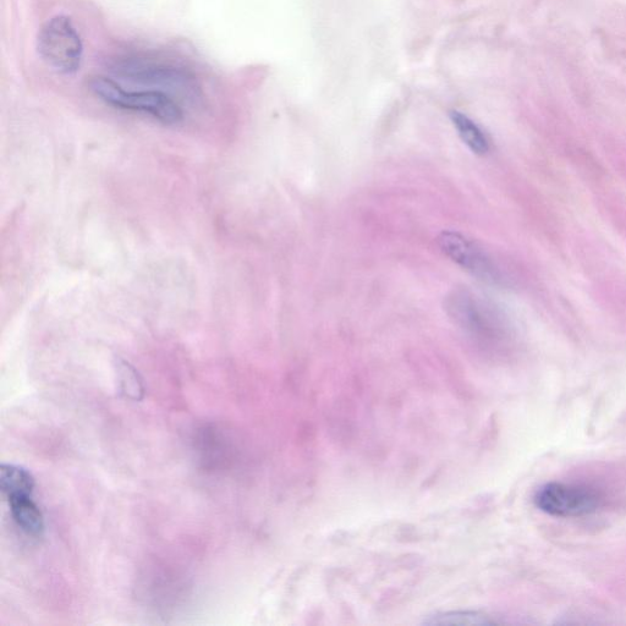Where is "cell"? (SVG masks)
Listing matches in <instances>:
<instances>
[{"mask_svg": "<svg viewBox=\"0 0 626 626\" xmlns=\"http://www.w3.org/2000/svg\"><path fill=\"white\" fill-rule=\"evenodd\" d=\"M90 89L108 106L151 115L163 124L175 125L184 119L183 109L169 93L158 90L129 91L104 76L90 81Z\"/></svg>", "mask_w": 626, "mask_h": 626, "instance_id": "obj_1", "label": "cell"}, {"mask_svg": "<svg viewBox=\"0 0 626 626\" xmlns=\"http://www.w3.org/2000/svg\"><path fill=\"white\" fill-rule=\"evenodd\" d=\"M37 51L49 68L60 74H75L81 68L84 45L68 16L58 15L41 27Z\"/></svg>", "mask_w": 626, "mask_h": 626, "instance_id": "obj_2", "label": "cell"}, {"mask_svg": "<svg viewBox=\"0 0 626 626\" xmlns=\"http://www.w3.org/2000/svg\"><path fill=\"white\" fill-rule=\"evenodd\" d=\"M114 74L133 84L158 87L159 91L177 93L189 100L199 97L200 87L188 71L150 59L128 58L114 68Z\"/></svg>", "mask_w": 626, "mask_h": 626, "instance_id": "obj_3", "label": "cell"}, {"mask_svg": "<svg viewBox=\"0 0 626 626\" xmlns=\"http://www.w3.org/2000/svg\"><path fill=\"white\" fill-rule=\"evenodd\" d=\"M534 502L541 512L548 515L557 518H581L600 509L602 496L589 486L549 482L538 488Z\"/></svg>", "mask_w": 626, "mask_h": 626, "instance_id": "obj_4", "label": "cell"}, {"mask_svg": "<svg viewBox=\"0 0 626 626\" xmlns=\"http://www.w3.org/2000/svg\"><path fill=\"white\" fill-rule=\"evenodd\" d=\"M437 243L444 255L483 282L491 284L501 282V272L496 263L468 236L448 230L438 236Z\"/></svg>", "mask_w": 626, "mask_h": 626, "instance_id": "obj_5", "label": "cell"}, {"mask_svg": "<svg viewBox=\"0 0 626 626\" xmlns=\"http://www.w3.org/2000/svg\"><path fill=\"white\" fill-rule=\"evenodd\" d=\"M448 311L458 325L472 336L491 337L497 332L496 315L491 307L468 290H460L448 299Z\"/></svg>", "mask_w": 626, "mask_h": 626, "instance_id": "obj_6", "label": "cell"}, {"mask_svg": "<svg viewBox=\"0 0 626 626\" xmlns=\"http://www.w3.org/2000/svg\"><path fill=\"white\" fill-rule=\"evenodd\" d=\"M13 519L25 534L40 537L46 530L45 516L32 496H14L8 498Z\"/></svg>", "mask_w": 626, "mask_h": 626, "instance_id": "obj_7", "label": "cell"}, {"mask_svg": "<svg viewBox=\"0 0 626 626\" xmlns=\"http://www.w3.org/2000/svg\"><path fill=\"white\" fill-rule=\"evenodd\" d=\"M36 482L29 470L13 464L0 466V490L5 497L32 496Z\"/></svg>", "mask_w": 626, "mask_h": 626, "instance_id": "obj_8", "label": "cell"}, {"mask_svg": "<svg viewBox=\"0 0 626 626\" xmlns=\"http://www.w3.org/2000/svg\"><path fill=\"white\" fill-rule=\"evenodd\" d=\"M452 120L464 144H466L472 152L476 153V155H486L488 150H490V144H488V140L479 126L472 122L470 118L466 117V115L459 112L452 114Z\"/></svg>", "mask_w": 626, "mask_h": 626, "instance_id": "obj_9", "label": "cell"}, {"mask_svg": "<svg viewBox=\"0 0 626 626\" xmlns=\"http://www.w3.org/2000/svg\"><path fill=\"white\" fill-rule=\"evenodd\" d=\"M428 625H491L497 624L486 614L479 612H449L437 614L435 617L427 619Z\"/></svg>", "mask_w": 626, "mask_h": 626, "instance_id": "obj_10", "label": "cell"}, {"mask_svg": "<svg viewBox=\"0 0 626 626\" xmlns=\"http://www.w3.org/2000/svg\"><path fill=\"white\" fill-rule=\"evenodd\" d=\"M118 376L120 389L126 398L140 402L144 398L145 388L142 384L139 373L133 366L126 361H120L118 364Z\"/></svg>", "mask_w": 626, "mask_h": 626, "instance_id": "obj_11", "label": "cell"}]
</instances>
